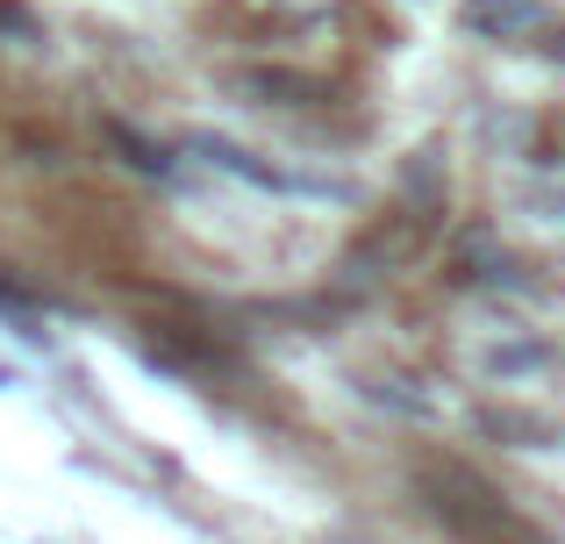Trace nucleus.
Listing matches in <instances>:
<instances>
[{
    "label": "nucleus",
    "mask_w": 565,
    "mask_h": 544,
    "mask_svg": "<svg viewBox=\"0 0 565 544\" xmlns=\"http://www.w3.org/2000/svg\"><path fill=\"white\" fill-rule=\"evenodd\" d=\"M544 22V0H466V29H480V36H523V29Z\"/></svg>",
    "instance_id": "obj_1"
}]
</instances>
